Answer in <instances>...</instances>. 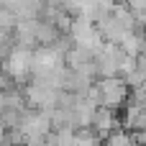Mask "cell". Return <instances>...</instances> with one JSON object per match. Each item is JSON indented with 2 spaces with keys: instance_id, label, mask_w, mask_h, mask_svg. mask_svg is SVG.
I'll list each match as a JSON object with an SVG mask.
<instances>
[{
  "instance_id": "6da1fadb",
  "label": "cell",
  "mask_w": 146,
  "mask_h": 146,
  "mask_svg": "<svg viewBox=\"0 0 146 146\" xmlns=\"http://www.w3.org/2000/svg\"><path fill=\"white\" fill-rule=\"evenodd\" d=\"M100 92H103V105L105 108H118V105H123V100H126V95H128V85L123 82V80H118V77H105L100 85Z\"/></svg>"
},
{
  "instance_id": "7a4b0ae2",
  "label": "cell",
  "mask_w": 146,
  "mask_h": 146,
  "mask_svg": "<svg viewBox=\"0 0 146 146\" xmlns=\"http://www.w3.org/2000/svg\"><path fill=\"white\" fill-rule=\"evenodd\" d=\"M31 62H33L31 51H26V49H18V51H13V56H8L5 67H8V72H10L13 77H21V74H23V72L31 67Z\"/></svg>"
}]
</instances>
